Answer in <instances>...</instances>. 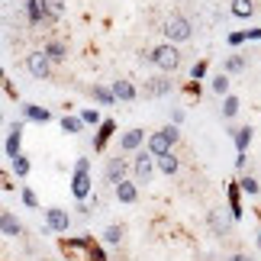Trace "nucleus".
Wrapping results in <instances>:
<instances>
[{
  "mask_svg": "<svg viewBox=\"0 0 261 261\" xmlns=\"http://www.w3.org/2000/svg\"><path fill=\"white\" fill-rule=\"evenodd\" d=\"M145 145H148L145 129H126V133L119 136V152L123 155H136V152H142Z\"/></svg>",
  "mask_w": 261,
  "mask_h": 261,
  "instance_id": "obj_8",
  "label": "nucleus"
},
{
  "mask_svg": "<svg viewBox=\"0 0 261 261\" xmlns=\"http://www.w3.org/2000/svg\"><path fill=\"white\" fill-rule=\"evenodd\" d=\"M155 165H158V171L162 174H177V168H180V162H177V155L174 152H168V155H162V158H155Z\"/></svg>",
  "mask_w": 261,
  "mask_h": 261,
  "instance_id": "obj_24",
  "label": "nucleus"
},
{
  "mask_svg": "<svg viewBox=\"0 0 261 261\" xmlns=\"http://www.w3.org/2000/svg\"><path fill=\"white\" fill-rule=\"evenodd\" d=\"M77 116L84 119V126H100V123H103V116H100L97 107H81V110H77Z\"/></svg>",
  "mask_w": 261,
  "mask_h": 261,
  "instance_id": "obj_30",
  "label": "nucleus"
},
{
  "mask_svg": "<svg viewBox=\"0 0 261 261\" xmlns=\"http://www.w3.org/2000/svg\"><path fill=\"white\" fill-rule=\"evenodd\" d=\"M23 119H29V123H48L52 119V113H48L45 107H39V103H23Z\"/></svg>",
  "mask_w": 261,
  "mask_h": 261,
  "instance_id": "obj_19",
  "label": "nucleus"
},
{
  "mask_svg": "<svg viewBox=\"0 0 261 261\" xmlns=\"http://www.w3.org/2000/svg\"><path fill=\"white\" fill-rule=\"evenodd\" d=\"M126 174H129V162H126V158H119V155L110 158L107 168H103V180H107L110 187H116L119 180H126Z\"/></svg>",
  "mask_w": 261,
  "mask_h": 261,
  "instance_id": "obj_10",
  "label": "nucleus"
},
{
  "mask_svg": "<svg viewBox=\"0 0 261 261\" xmlns=\"http://www.w3.org/2000/svg\"><path fill=\"white\" fill-rule=\"evenodd\" d=\"M113 133H116V119H103V123L97 126V139H94V152H103L107 148V142L113 139Z\"/></svg>",
  "mask_w": 261,
  "mask_h": 261,
  "instance_id": "obj_16",
  "label": "nucleus"
},
{
  "mask_svg": "<svg viewBox=\"0 0 261 261\" xmlns=\"http://www.w3.org/2000/svg\"><path fill=\"white\" fill-rule=\"evenodd\" d=\"M165 39L168 42H187L190 36H194V26H190V19L187 16H180V13H174V16H168L165 19Z\"/></svg>",
  "mask_w": 261,
  "mask_h": 261,
  "instance_id": "obj_3",
  "label": "nucleus"
},
{
  "mask_svg": "<svg viewBox=\"0 0 261 261\" xmlns=\"http://www.w3.org/2000/svg\"><path fill=\"white\" fill-rule=\"evenodd\" d=\"M113 197L119 200V203H136V200H139V184H136L133 177L119 180V184L113 187Z\"/></svg>",
  "mask_w": 261,
  "mask_h": 261,
  "instance_id": "obj_13",
  "label": "nucleus"
},
{
  "mask_svg": "<svg viewBox=\"0 0 261 261\" xmlns=\"http://www.w3.org/2000/svg\"><path fill=\"white\" fill-rule=\"evenodd\" d=\"M239 187H242V194H245V197H258V194H261L258 177H252V174H242V177H239Z\"/></svg>",
  "mask_w": 261,
  "mask_h": 261,
  "instance_id": "obj_29",
  "label": "nucleus"
},
{
  "mask_svg": "<svg viewBox=\"0 0 261 261\" xmlns=\"http://www.w3.org/2000/svg\"><path fill=\"white\" fill-rule=\"evenodd\" d=\"M245 36L252 39V42H261V29H245Z\"/></svg>",
  "mask_w": 261,
  "mask_h": 261,
  "instance_id": "obj_39",
  "label": "nucleus"
},
{
  "mask_svg": "<svg viewBox=\"0 0 261 261\" xmlns=\"http://www.w3.org/2000/svg\"><path fill=\"white\" fill-rule=\"evenodd\" d=\"M90 97H94L97 103H103V107H113L116 103L113 87H103V84H94V87H90Z\"/></svg>",
  "mask_w": 261,
  "mask_h": 261,
  "instance_id": "obj_23",
  "label": "nucleus"
},
{
  "mask_svg": "<svg viewBox=\"0 0 261 261\" xmlns=\"http://www.w3.org/2000/svg\"><path fill=\"white\" fill-rule=\"evenodd\" d=\"M10 171H13L16 177H26L29 171H33V165H29L26 155H19V158H13V162H10Z\"/></svg>",
  "mask_w": 261,
  "mask_h": 261,
  "instance_id": "obj_33",
  "label": "nucleus"
},
{
  "mask_svg": "<svg viewBox=\"0 0 261 261\" xmlns=\"http://www.w3.org/2000/svg\"><path fill=\"white\" fill-rule=\"evenodd\" d=\"M184 116H187V113H184V107H174V110H171V123H174V126L184 123Z\"/></svg>",
  "mask_w": 261,
  "mask_h": 261,
  "instance_id": "obj_37",
  "label": "nucleus"
},
{
  "mask_svg": "<svg viewBox=\"0 0 261 261\" xmlns=\"http://www.w3.org/2000/svg\"><path fill=\"white\" fill-rule=\"evenodd\" d=\"M226 200H229V213L236 219H242V187H239V180L226 184Z\"/></svg>",
  "mask_w": 261,
  "mask_h": 261,
  "instance_id": "obj_15",
  "label": "nucleus"
},
{
  "mask_svg": "<svg viewBox=\"0 0 261 261\" xmlns=\"http://www.w3.org/2000/svg\"><path fill=\"white\" fill-rule=\"evenodd\" d=\"M26 71L36 77V81H45L48 74H52V58H48L42 48H39V52H29L26 55Z\"/></svg>",
  "mask_w": 261,
  "mask_h": 261,
  "instance_id": "obj_6",
  "label": "nucleus"
},
{
  "mask_svg": "<svg viewBox=\"0 0 261 261\" xmlns=\"http://www.w3.org/2000/svg\"><path fill=\"white\" fill-rule=\"evenodd\" d=\"M0 232H4V239H19L23 236V223H19L10 210H4V213H0Z\"/></svg>",
  "mask_w": 261,
  "mask_h": 261,
  "instance_id": "obj_14",
  "label": "nucleus"
},
{
  "mask_svg": "<svg viewBox=\"0 0 261 261\" xmlns=\"http://www.w3.org/2000/svg\"><path fill=\"white\" fill-rule=\"evenodd\" d=\"M158 171L155 165V155L142 148V152H136V162H133V180L136 184H152V174Z\"/></svg>",
  "mask_w": 261,
  "mask_h": 261,
  "instance_id": "obj_4",
  "label": "nucleus"
},
{
  "mask_svg": "<svg viewBox=\"0 0 261 261\" xmlns=\"http://www.w3.org/2000/svg\"><path fill=\"white\" fill-rule=\"evenodd\" d=\"M23 203H26L29 210H36V206H39V200H36V190H33V187H23Z\"/></svg>",
  "mask_w": 261,
  "mask_h": 261,
  "instance_id": "obj_36",
  "label": "nucleus"
},
{
  "mask_svg": "<svg viewBox=\"0 0 261 261\" xmlns=\"http://www.w3.org/2000/svg\"><path fill=\"white\" fill-rule=\"evenodd\" d=\"M252 13H255V4H252V0H232V16L248 19Z\"/></svg>",
  "mask_w": 261,
  "mask_h": 261,
  "instance_id": "obj_31",
  "label": "nucleus"
},
{
  "mask_svg": "<svg viewBox=\"0 0 261 261\" xmlns=\"http://www.w3.org/2000/svg\"><path fill=\"white\" fill-rule=\"evenodd\" d=\"M42 7H45L48 23H58V19H65V13H68V4H65V0H42Z\"/></svg>",
  "mask_w": 261,
  "mask_h": 261,
  "instance_id": "obj_22",
  "label": "nucleus"
},
{
  "mask_svg": "<svg viewBox=\"0 0 261 261\" xmlns=\"http://www.w3.org/2000/svg\"><path fill=\"white\" fill-rule=\"evenodd\" d=\"M26 19H29V26H42L45 23V7H42V0H26Z\"/></svg>",
  "mask_w": 261,
  "mask_h": 261,
  "instance_id": "obj_18",
  "label": "nucleus"
},
{
  "mask_svg": "<svg viewBox=\"0 0 261 261\" xmlns=\"http://www.w3.org/2000/svg\"><path fill=\"white\" fill-rule=\"evenodd\" d=\"M177 139H180V129H177L174 123H168V126L158 129V133L148 136V145H145V148H148V152H152L155 158H162V155H168V152L174 148Z\"/></svg>",
  "mask_w": 261,
  "mask_h": 261,
  "instance_id": "obj_2",
  "label": "nucleus"
},
{
  "mask_svg": "<svg viewBox=\"0 0 261 261\" xmlns=\"http://www.w3.org/2000/svg\"><path fill=\"white\" fill-rule=\"evenodd\" d=\"M223 71H226V74H239V71H245V58H242V55H229L226 62H223Z\"/></svg>",
  "mask_w": 261,
  "mask_h": 261,
  "instance_id": "obj_32",
  "label": "nucleus"
},
{
  "mask_svg": "<svg viewBox=\"0 0 261 261\" xmlns=\"http://www.w3.org/2000/svg\"><path fill=\"white\" fill-rule=\"evenodd\" d=\"M232 139H236V152H248V145H252V139H255V129L239 126V129H232Z\"/></svg>",
  "mask_w": 261,
  "mask_h": 261,
  "instance_id": "obj_21",
  "label": "nucleus"
},
{
  "mask_svg": "<svg viewBox=\"0 0 261 261\" xmlns=\"http://www.w3.org/2000/svg\"><path fill=\"white\" fill-rule=\"evenodd\" d=\"M174 4H184V0H174Z\"/></svg>",
  "mask_w": 261,
  "mask_h": 261,
  "instance_id": "obj_41",
  "label": "nucleus"
},
{
  "mask_svg": "<svg viewBox=\"0 0 261 261\" xmlns=\"http://www.w3.org/2000/svg\"><path fill=\"white\" fill-rule=\"evenodd\" d=\"M42 52H45L48 58H52V65H62L65 58H68V45L62 42V39H52V42H45Z\"/></svg>",
  "mask_w": 261,
  "mask_h": 261,
  "instance_id": "obj_20",
  "label": "nucleus"
},
{
  "mask_svg": "<svg viewBox=\"0 0 261 261\" xmlns=\"http://www.w3.org/2000/svg\"><path fill=\"white\" fill-rule=\"evenodd\" d=\"M232 213H226L223 206H216V210H210V226H213V232L216 236H229L232 232Z\"/></svg>",
  "mask_w": 261,
  "mask_h": 261,
  "instance_id": "obj_12",
  "label": "nucleus"
},
{
  "mask_svg": "<svg viewBox=\"0 0 261 261\" xmlns=\"http://www.w3.org/2000/svg\"><path fill=\"white\" fill-rule=\"evenodd\" d=\"M226 42H229V48H236V45H242V42H248L245 29H239V33H229V36H226Z\"/></svg>",
  "mask_w": 261,
  "mask_h": 261,
  "instance_id": "obj_35",
  "label": "nucleus"
},
{
  "mask_svg": "<svg viewBox=\"0 0 261 261\" xmlns=\"http://www.w3.org/2000/svg\"><path fill=\"white\" fill-rule=\"evenodd\" d=\"M23 126H26V119H16V123H10L7 126V142H4V152H7V162H13V158H19L23 152Z\"/></svg>",
  "mask_w": 261,
  "mask_h": 261,
  "instance_id": "obj_5",
  "label": "nucleus"
},
{
  "mask_svg": "<svg viewBox=\"0 0 261 261\" xmlns=\"http://www.w3.org/2000/svg\"><path fill=\"white\" fill-rule=\"evenodd\" d=\"M123 236H126L123 226H107V229H103V245L119 248V245H123Z\"/></svg>",
  "mask_w": 261,
  "mask_h": 261,
  "instance_id": "obj_25",
  "label": "nucleus"
},
{
  "mask_svg": "<svg viewBox=\"0 0 261 261\" xmlns=\"http://www.w3.org/2000/svg\"><path fill=\"white\" fill-rule=\"evenodd\" d=\"M174 90V81L168 74H155L145 81V97H168Z\"/></svg>",
  "mask_w": 261,
  "mask_h": 261,
  "instance_id": "obj_11",
  "label": "nucleus"
},
{
  "mask_svg": "<svg viewBox=\"0 0 261 261\" xmlns=\"http://www.w3.org/2000/svg\"><path fill=\"white\" fill-rule=\"evenodd\" d=\"M45 226L52 229V232H68L71 229V213L62 206H48L45 210Z\"/></svg>",
  "mask_w": 261,
  "mask_h": 261,
  "instance_id": "obj_9",
  "label": "nucleus"
},
{
  "mask_svg": "<svg viewBox=\"0 0 261 261\" xmlns=\"http://www.w3.org/2000/svg\"><path fill=\"white\" fill-rule=\"evenodd\" d=\"M239 110H242V100H239L236 94L223 97V119H236V116H239Z\"/></svg>",
  "mask_w": 261,
  "mask_h": 261,
  "instance_id": "obj_27",
  "label": "nucleus"
},
{
  "mask_svg": "<svg viewBox=\"0 0 261 261\" xmlns=\"http://www.w3.org/2000/svg\"><path fill=\"white\" fill-rule=\"evenodd\" d=\"M148 62H152L162 74H174L180 68V52H177L174 42H162V45H155L152 52H148Z\"/></svg>",
  "mask_w": 261,
  "mask_h": 261,
  "instance_id": "obj_1",
  "label": "nucleus"
},
{
  "mask_svg": "<svg viewBox=\"0 0 261 261\" xmlns=\"http://www.w3.org/2000/svg\"><path fill=\"white\" fill-rule=\"evenodd\" d=\"M229 87H232V81H229V74L223 71V74H216L213 81H210V90H213L216 97H229Z\"/></svg>",
  "mask_w": 261,
  "mask_h": 261,
  "instance_id": "obj_28",
  "label": "nucleus"
},
{
  "mask_svg": "<svg viewBox=\"0 0 261 261\" xmlns=\"http://www.w3.org/2000/svg\"><path fill=\"white\" fill-rule=\"evenodd\" d=\"M113 94H116V100H123V103H133V100L139 97V90H136V84H133V81L119 77V81H113Z\"/></svg>",
  "mask_w": 261,
  "mask_h": 261,
  "instance_id": "obj_17",
  "label": "nucleus"
},
{
  "mask_svg": "<svg viewBox=\"0 0 261 261\" xmlns=\"http://www.w3.org/2000/svg\"><path fill=\"white\" fill-rule=\"evenodd\" d=\"M229 261H252V255H245V252H236V255L229 258Z\"/></svg>",
  "mask_w": 261,
  "mask_h": 261,
  "instance_id": "obj_40",
  "label": "nucleus"
},
{
  "mask_svg": "<svg viewBox=\"0 0 261 261\" xmlns=\"http://www.w3.org/2000/svg\"><path fill=\"white\" fill-rule=\"evenodd\" d=\"M62 133H68V136H77V133H84V119H81V116H71V113H65V116H62Z\"/></svg>",
  "mask_w": 261,
  "mask_h": 261,
  "instance_id": "obj_26",
  "label": "nucleus"
},
{
  "mask_svg": "<svg viewBox=\"0 0 261 261\" xmlns=\"http://www.w3.org/2000/svg\"><path fill=\"white\" fill-rule=\"evenodd\" d=\"M71 194H74L77 203H84V200L94 197V177H90V171L74 168V174H71Z\"/></svg>",
  "mask_w": 261,
  "mask_h": 261,
  "instance_id": "obj_7",
  "label": "nucleus"
},
{
  "mask_svg": "<svg viewBox=\"0 0 261 261\" xmlns=\"http://www.w3.org/2000/svg\"><path fill=\"white\" fill-rule=\"evenodd\" d=\"M245 165H248V158H245V152H236V168H239V171H245Z\"/></svg>",
  "mask_w": 261,
  "mask_h": 261,
  "instance_id": "obj_38",
  "label": "nucleus"
},
{
  "mask_svg": "<svg viewBox=\"0 0 261 261\" xmlns=\"http://www.w3.org/2000/svg\"><path fill=\"white\" fill-rule=\"evenodd\" d=\"M206 71H210V62H206V58H200V62L190 68V81H203Z\"/></svg>",
  "mask_w": 261,
  "mask_h": 261,
  "instance_id": "obj_34",
  "label": "nucleus"
}]
</instances>
